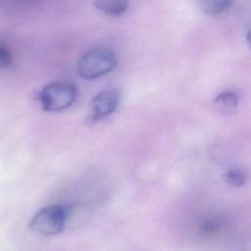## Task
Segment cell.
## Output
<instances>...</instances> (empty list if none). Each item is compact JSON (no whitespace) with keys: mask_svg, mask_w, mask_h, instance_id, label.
I'll return each mask as SVG.
<instances>
[{"mask_svg":"<svg viewBox=\"0 0 251 251\" xmlns=\"http://www.w3.org/2000/svg\"><path fill=\"white\" fill-rule=\"evenodd\" d=\"M225 178L228 183L236 186L242 185L246 180V176L243 172L236 169L228 170L225 175Z\"/></svg>","mask_w":251,"mask_h":251,"instance_id":"9c48e42d","label":"cell"},{"mask_svg":"<svg viewBox=\"0 0 251 251\" xmlns=\"http://www.w3.org/2000/svg\"><path fill=\"white\" fill-rule=\"evenodd\" d=\"M94 6L104 15L119 17L126 12L128 0H94Z\"/></svg>","mask_w":251,"mask_h":251,"instance_id":"5b68a950","label":"cell"},{"mask_svg":"<svg viewBox=\"0 0 251 251\" xmlns=\"http://www.w3.org/2000/svg\"><path fill=\"white\" fill-rule=\"evenodd\" d=\"M36 0H0V4L5 8H26L32 5Z\"/></svg>","mask_w":251,"mask_h":251,"instance_id":"30bf717a","label":"cell"},{"mask_svg":"<svg viewBox=\"0 0 251 251\" xmlns=\"http://www.w3.org/2000/svg\"><path fill=\"white\" fill-rule=\"evenodd\" d=\"M76 98V88L70 82H51L38 93L37 99L46 112H60L69 108Z\"/></svg>","mask_w":251,"mask_h":251,"instance_id":"3957f363","label":"cell"},{"mask_svg":"<svg viewBox=\"0 0 251 251\" xmlns=\"http://www.w3.org/2000/svg\"><path fill=\"white\" fill-rule=\"evenodd\" d=\"M197 7L209 16H217L227 11L233 0H194Z\"/></svg>","mask_w":251,"mask_h":251,"instance_id":"8992f818","label":"cell"},{"mask_svg":"<svg viewBox=\"0 0 251 251\" xmlns=\"http://www.w3.org/2000/svg\"><path fill=\"white\" fill-rule=\"evenodd\" d=\"M68 209L61 204L48 205L39 210L31 219L29 228L34 233L50 236L60 233L67 221Z\"/></svg>","mask_w":251,"mask_h":251,"instance_id":"7a4b0ae2","label":"cell"},{"mask_svg":"<svg viewBox=\"0 0 251 251\" xmlns=\"http://www.w3.org/2000/svg\"><path fill=\"white\" fill-rule=\"evenodd\" d=\"M246 40H247V43L249 45V47L251 48V28L248 30L247 32V35H246Z\"/></svg>","mask_w":251,"mask_h":251,"instance_id":"8fae6325","label":"cell"},{"mask_svg":"<svg viewBox=\"0 0 251 251\" xmlns=\"http://www.w3.org/2000/svg\"><path fill=\"white\" fill-rule=\"evenodd\" d=\"M238 104V97L232 91H225L219 94L214 100V108L222 114L233 112Z\"/></svg>","mask_w":251,"mask_h":251,"instance_id":"52a82bcc","label":"cell"},{"mask_svg":"<svg viewBox=\"0 0 251 251\" xmlns=\"http://www.w3.org/2000/svg\"><path fill=\"white\" fill-rule=\"evenodd\" d=\"M122 94L116 88H108L97 93L90 102L88 122L97 123L112 115L119 107Z\"/></svg>","mask_w":251,"mask_h":251,"instance_id":"277c9868","label":"cell"},{"mask_svg":"<svg viewBox=\"0 0 251 251\" xmlns=\"http://www.w3.org/2000/svg\"><path fill=\"white\" fill-rule=\"evenodd\" d=\"M13 63V53L9 46L0 41V71L8 69Z\"/></svg>","mask_w":251,"mask_h":251,"instance_id":"ba28073f","label":"cell"},{"mask_svg":"<svg viewBox=\"0 0 251 251\" xmlns=\"http://www.w3.org/2000/svg\"><path fill=\"white\" fill-rule=\"evenodd\" d=\"M117 65L115 52L108 47H94L77 61L76 71L85 79H94L111 73Z\"/></svg>","mask_w":251,"mask_h":251,"instance_id":"6da1fadb","label":"cell"}]
</instances>
